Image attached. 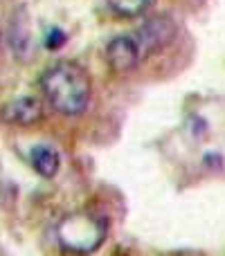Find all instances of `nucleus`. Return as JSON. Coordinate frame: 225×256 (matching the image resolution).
Masks as SVG:
<instances>
[{"mask_svg":"<svg viewBox=\"0 0 225 256\" xmlns=\"http://www.w3.org/2000/svg\"><path fill=\"white\" fill-rule=\"evenodd\" d=\"M173 34H176V25H173V20L167 16L149 18L144 25H140L135 32H133V36H135L144 58L151 56V54H155L158 50H162L164 45L171 43Z\"/></svg>","mask_w":225,"mask_h":256,"instance_id":"obj_3","label":"nucleus"},{"mask_svg":"<svg viewBox=\"0 0 225 256\" xmlns=\"http://www.w3.org/2000/svg\"><path fill=\"white\" fill-rule=\"evenodd\" d=\"M32 168L39 173L41 178H54L61 168V155L52 144H34L27 153Z\"/></svg>","mask_w":225,"mask_h":256,"instance_id":"obj_6","label":"nucleus"},{"mask_svg":"<svg viewBox=\"0 0 225 256\" xmlns=\"http://www.w3.org/2000/svg\"><path fill=\"white\" fill-rule=\"evenodd\" d=\"M39 86L45 102L57 112L68 117L86 112L93 97V84L88 72L75 61H57L48 66L41 74Z\"/></svg>","mask_w":225,"mask_h":256,"instance_id":"obj_1","label":"nucleus"},{"mask_svg":"<svg viewBox=\"0 0 225 256\" xmlns=\"http://www.w3.org/2000/svg\"><path fill=\"white\" fill-rule=\"evenodd\" d=\"M3 117L12 126H32L43 120V106L36 97H18L3 108Z\"/></svg>","mask_w":225,"mask_h":256,"instance_id":"obj_5","label":"nucleus"},{"mask_svg":"<svg viewBox=\"0 0 225 256\" xmlns=\"http://www.w3.org/2000/svg\"><path fill=\"white\" fill-rule=\"evenodd\" d=\"M108 225L95 214H68L61 218L57 227V238L66 252L70 254H90L99 250V245L106 238Z\"/></svg>","mask_w":225,"mask_h":256,"instance_id":"obj_2","label":"nucleus"},{"mask_svg":"<svg viewBox=\"0 0 225 256\" xmlns=\"http://www.w3.org/2000/svg\"><path fill=\"white\" fill-rule=\"evenodd\" d=\"M106 58H108V63H111V68H115L117 72H128L140 66V61L144 56H142V50H140V45H137L135 36L119 34L108 40Z\"/></svg>","mask_w":225,"mask_h":256,"instance_id":"obj_4","label":"nucleus"},{"mask_svg":"<svg viewBox=\"0 0 225 256\" xmlns=\"http://www.w3.org/2000/svg\"><path fill=\"white\" fill-rule=\"evenodd\" d=\"M151 2H153V0H108V4H111V9L115 14L128 16V18L144 14L146 9L151 7Z\"/></svg>","mask_w":225,"mask_h":256,"instance_id":"obj_7","label":"nucleus"},{"mask_svg":"<svg viewBox=\"0 0 225 256\" xmlns=\"http://www.w3.org/2000/svg\"><path fill=\"white\" fill-rule=\"evenodd\" d=\"M63 43H66V34H63L61 30H50V34H45V45H48L50 50L63 48Z\"/></svg>","mask_w":225,"mask_h":256,"instance_id":"obj_8","label":"nucleus"}]
</instances>
